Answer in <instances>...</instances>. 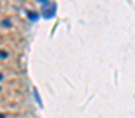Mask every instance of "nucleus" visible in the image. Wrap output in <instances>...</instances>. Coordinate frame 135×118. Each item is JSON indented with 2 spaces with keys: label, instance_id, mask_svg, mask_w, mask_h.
I'll use <instances>...</instances> for the list:
<instances>
[{
  "label": "nucleus",
  "instance_id": "2",
  "mask_svg": "<svg viewBox=\"0 0 135 118\" xmlns=\"http://www.w3.org/2000/svg\"><path fill=\"white\" fill-rule=\"evenodd\" d=\"M2 77H3V76H2V74H0V79H2Z\"/></svg>",
  "mask_w": 135,
  "mask_h": 118
},
{
  "label": "nucleus",
  "instance_id": "1",
  "mask_svg": "<svg viewBox=\"0 0 135 118\" xmlns=\"http://www.w3.org/2000/svg\"><path fill=\"white\" fill-rule=\"evenodd\" d=\"M54 13H55V5L43 2V14H44V17H50Z\"/></svg>",
  "mask_w": 135,
  "mask_h": 118
}]
</instances>
